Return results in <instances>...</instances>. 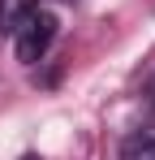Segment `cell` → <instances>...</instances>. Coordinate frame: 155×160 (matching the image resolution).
<instances>
[{
	"instance_id": "6da1fadb",
	"label": "cell",
	"mask_w": 155,
	"mask_h": 160,
	"mask_svg": "<svg viewBox=\"0 0 155 160\" xmlns=\"http://www.w3.org/2000/svg\"><path fill=\"white\" fill-rule=\"evenodd\" d=\"M52 39H56V18H52L48 9L39 4L35 13H26L22 22H17V30H13V48H17V61H26V65H35L39 56L52 48Z\"/></svg>"
},
{
	"instance_id": "7a4b0ae2",
	"label": "cell",
	"mask_w": 155,
	"mask_h": 160,
	"mask_svg": "<svg viewBox=\"0 0 155 160\" xmlns=\"http://www.w3.org/2000/svg\"><path fill=\"white\" fill-rule=\"evenodd\" d=\"M121 160H155V126H134L121 143Z\"/></svg>"
},
{
	"instance_id": "3957f363",
	"label": "cell",
	"mask_w": 155,
	"mask_h": 160,
	"mask_svg": "<svg viewBox=\"0 0 155 160\" xmlns=\"http://www.w3.org/2000/svg\"><path fill=\"white\" fill-rule=\"evenodd\" d=\"M43 0H0V35H13L17 22H22L26 13H35Z\"/></svg>"
},
{
	"instance_id": "277c9868",
	"label": "cell",
	"mask_w": 155,
	"mask_h": 160,
	"mask_svg": "<svg viewBox=\"0 0 155 160\" xmlns=\"http://www.w3.org/2000/svg\"><path fill=\"white\" fill-rule=\"evenodd\" d=\"M26 160H35V156H26Z\"/></svg>"
}]
</instances>
